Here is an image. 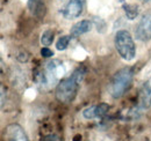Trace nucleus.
<instances>
[{
  "label": "nucleus",
  "instance_id": "obj_1",
  "mask_svg": "<svg viewBox=\"0 0 151 141\" xmlns=\"http://www.w3.org/2000/svg\"><path fill=\"white\" fill-rule=\"evenodd\" d=\"M85 76V70L79 67L72 73L71 76L63 79L58 82L55 90V95L58 102L60 103H70L75 100L80 82Z\"/></svg>",
  "mask_w": 151,
  "mask_h": 141
},
{
  "label": "nucleus",
  "instance_id": "obj_2",
  "mask_svg": "<svg viewBox=\"0 0 151 141\" xmlns=\"http://www.w3.org/2000/svg\"><path fill=\"white\" fill-rule=\"evenodd\" d=\"M134 80V70L132 67H123L113 75L109 83V94L114 98L122 97L132 87Z\"/></svg>",
  "mask_w": 151,
  "mask_h": 141
},
{
  "label": "nucleus",
  "instance_id": "obj_3",
  "mask_svg": "<svg viewBox=\"0 0 151 141\" xmlns=\"http://www.w3.org/2000/svg\"><path fill=\"white\" fill-rule=\"evenodd\" d=\"M115 49L122 59L130 61L136 56V46L132 35L127 30H119L115 35Z\"/></svg>",
  "mask_w": 151,
  "mask_h": 141
},
{
  "label": "nucleus",
  "instance_id": "obj_4",
  "mask_svg": "<svg viewBox=\"0 0 151 141\" xmlns=\"http://www.w3.org/2000/svg\"><path fill=\"white\" fill-rule=\"evenodd\" d=\"M64 66L63 63H60L59 60H52L49 61L45 66L44 70H42L37 75H36V80H37L38 85L44 86H51L54 85V82H56L57 80H59L63 74H64Z\"/></svg>",
  "mask_w": 151,
  "mask_h": 141
},
{
  "label": "nucleus",
  "instance_id": "obj_5",
  "mask_svg": "<svg viewBox=\"0 0 151 141\" xmlns=\"http://www.w3.org/2000/svg\"><path fill=\"white\" fill-rule=\"evenodd\" d=\"M135 34L137 39H139L141 42L151 41V11L147 12L139 20Z\"/></svg>",
  "mask_w": 151,
  "mask_h": 141
},
{
  "label": "nucleus",
  "instance_id": "obj_6",
  "mask_svg": "<svg viewBox=\"0 0 151 141\" xmlns=\"http://www.w3.org/2000/svg\"><path fill=\"white\" fill-rule=\"evenodd\" d=\"M4 141H29V139L19 124H9L4 130Z\"/></svg>",
  "mask_w": 151,
  "mask_h": 141
},
{
  "label": "nucleus",
  "instance_id": "obj_7",
  "mask_svg": "<svg viewBox=\"0 0 151 141\" xmlns=\"http://www.w3.org/2000/svg\"><path fill=\"white\" fill-rule=\"evenodd\" d=\"M83 0H70L63 8V16L66 20H72L83 13Z\"/></svg>",
  "mask_w": 151,
  "mask_h": 141
},
{
  "label": "nucleus",
  "instance_id": "obj_8",
  "mask_svg": "<svg viewBox=\"0 0 151 141\" xmlns=\"http://www.w3.org/2000/svg\"><path fill=\"white\" fill-rule=\"evenodd\" d=\"M139 104L142 108L151 106V78L143 85L139 91Z\"/></svg>",
  "mask_w": 151,
  "mask_h": 141
},
{
  "label": "nucleus",
  "instance_id": "obj_9",
  "mask_svg": "<svg viewBox=\"0 0 151 141\" xmlns=\"http://www.w3.org/2000/svg\"><path fill=\"white\" fill-rule=\"evenodd\" d=\"M91 29H92V23H91V21H88V20H83V21L77 22L75 26L71 28L70 34H71L72 37H79V36L88 33Z\"/></svg>",
  "mask_w": 151,
  "mask_h": 141
},
{
  "label": "nucleus",
  "instance_id": "obj_10",
  "mask_svg": "<svg viewBox=\"0 0 151 141\" xmlns=\"http://www.w3.org/2000/svg\"><path fill=\"white\" fill-rule=\"evenodd\" d=\"M28 7L33 15L41 19L45 14V6L43 0H28Z\"/></svg>",
  "mask_w": 151,
  "mask_h": 141
},
{
  "label": "nucleus",
  "instance_id": "obj_11",
  "mask_svg": "<svg viewBox=\"0 0 151 141\" xmlns=\"http://www.w3.org/2000/svg\"><path fill=\"white\" fill-rule=\"evenodd\" d=\"M109 105L106 103H100L98 105H94V116L95 118H102L108 113Z\"/></svg>",
  "mask_w": 151,
  "mask_h": 141
},
{
  "label": "nucleus",
  "instance_id": "obj_12",
  "mask_svg": "<svg viewBox=\"0 0 151 141\" xmlns=\"http://www.w3.org/2000/svg\"><path fill=\"white\" fill-rule=\"evenodd\" d=\"M54 42V33L51 30H45L41 36V43L43 46H49Z\"/></svg>",
  "mask_w": 151,
  "mask_h": 141
},
{
  "label": "nucleus",
  "instance_id": "obj_13",
  "mask_svg": "<svg viewBox=\"0 0 151 141\" xmlns=\"http://www.w3.org/2000/svg\"><path fill=\"white\" fill-rule=\"evenodd\" d=\"M124 12L129 20H134L138 14V7L135 5H124Z\"/></svg>",
  "mask_w": 151,
  "mask_h": 141
},
{
  "label": "nucleus",
  "instance_id": "obj_14",
  "mask_svg": "<svg viewBox=\"0 0 151 141\" xmlns=\"http://www.w3.org/2000/svg\"><path fill=\"white\" fill-rule=\"evenodd\" d=\"M69 43H70V36H62L56 43L57 50H59V51L65 50V49L68 48Z\"/></svg>",
  "mask_w": 151,
  "mask_h": 141
},
{
  "label": "nucleus",
  "instance_id": "obj_15",
  "mask_svg": "<svg viewBox=\"0 0 151 141\" xmlns=\"http://www.w3.org/2000/svg\"><path fill=\"white\" fill-rule=\"evenodd\" d=\"M41 54H42V57H44V58H49V57H52V56H54V52H52L49 48H43V49L41 50Z\"/></svg>",
  "mask_w": 151,
  "mask_h": 141
},
{
  "label": "nucleus",
  "instance_id": "obj_16",
  "mask_svg": "<svg viewBox=\"0 0 151 141\" xmlns=\"http://www.w3.org/2000/svg\"><path fill=\"white\" fill-rule=\"evenodd\" d=\"M42 141H59V139H58V137H57V135H52V134H50V135H47V137H45Z\"/></svg>",
  "mask_w": 151,
  "mask_h": 141
},
{
  "label": "nucleus",
  "instance_id": "obj_17",
  "mask_svg": "<svg viewBox=\"0 0 151 141\" xmlns=\"http://www.w3.org/2000/svg\"><path fill=\"white\" fill-rule=\"evenodd\" d=\"M4 96H5V89H4V86H1V105H4V103H5Z\"/></svg>",
  "mask_w": 151,
  "mask_h": 141
},
{
  "label": "nucleus",
  "instance_id": "obj_18",
  "mask_svg": "<svg viewBox=\"0 0 151 141\" xmlns=\"http://www.w3.org/2000/svg\"><path fill=\"white\" fill-rule=\"evenodd\" d=\"M141 1H149V0H141Z\"/></svg>",
  "mask_w": 151,
  "mask_h": 141
}]
</instances>
